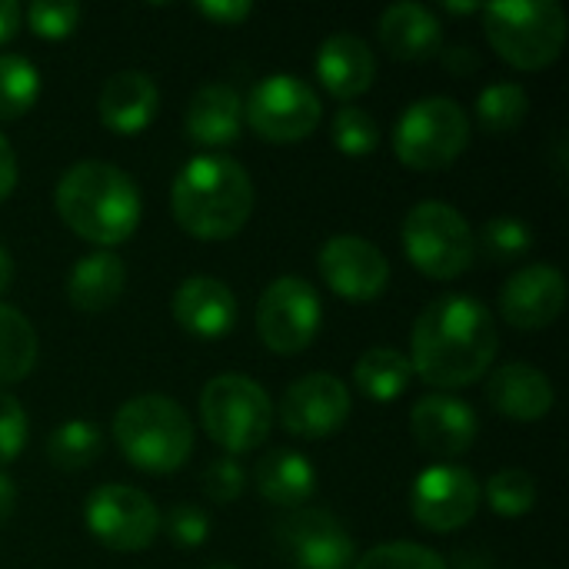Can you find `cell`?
I'll return each instance as SVG.
<instances>
[{"label": "cell", "instance_id": "obj_1", "mask_svg": "<svg viewBox=\"0 0 569 569\" xmlns=\"http://www.w3.org/2000/svg\"><path fill=\"white\" fill-rule=\"evenodd\" d=\"M497 360V323L470 293H443L423 307L410 337V367L437 390L477 383Z\"/></svg>", "mask_w": 569, "mask_h": 569}, {"label": "cell", "instance_id": "obj_2", "mask_svg": "<svg viewBox=\"0 0 569 569\" xmlns=\"http://www.w3.org/2000/svg\"><path fill=\"white\" fill-rule=\"evenodd\" d=\"M60 220L93 247H120L130 240L143 217V200L130 173L107 160L73 163L53 193Z\"/></svg>", "mask_w": 569, "mask_h": 569}, {"label": "cell", "instance_id": "obj_3", "mask_svg": "<svg viewBox=\"0 0 569 569\" xmlns=\"http://www.w3.org/2000/svg\"><path fill=\"white\" fill-rule=\"evenodd\" d=\"M170 210L190 237L207 243L230 240L253 213V180L237 160L223 153H200L177 173L170 187Z\"/></svg>", "mask_w": 569, "mask_h": 569}, {"label": "cell", "instance_id": "obj_4", "mask_svg": "<svg viewBox=\"0 0 569 569\" xmlns=\"http://www.w3.org/2000/svg\"><path fill=\"white\" fill-rule=\"evenodd\" d=\"M113 440L130 467L143 473H173L193 453V423L177 400L140 393L113 413Z\"/></svg>", "mask_w": 569, "mask_h": 569}, {"label": "cell", "instance_id": "obj_5", "mask_svg": "<svg viewBox=\"0 0 569 569\" xmlns=\"http://www.w3.org/2000/svg\"><path fill=\"white\" fill-rule=\"evenodd\" d=\"M483 30L490 47L517 70H543L560 60L567 43V13L557 0L487 3Z\"/></svg>", "mask_w": 569, "mask_h": 569}, {"label": "cell", "instance_id": "obj_6", "mask_svg": "<svg viewBox=\"0 0 569 569\" xmlns=\"http://www.w3.org/2000/svg\"><path fill=\"white\" fill-rule=\"evenodd\" d=\"M200 423L230 457L250 453L263 447L273 430V400L257 380L243 373H220L200 393Z\"/></svg>", "mask_w": 569, "mask_h": 569}, {"label": "cell", "instance_id": "obj_7", "mask_svg": "<svg viewBox=\"0 0 569 569\" xmlns=\"http://www.w3.org/2000/svg\"><path fill=\"white\" fill-rule=\"evenodd\" d=\"M400 240L407 260L430 280H457L477 260V237L467 217L443 200L417 203L403 220Z\"/></svg>", "mask_w": 569, "mask_h": 569}, {"label": "cell", "instance_id": "obj_8", "mask_svg": "<svg viewBox=\"0 0 569 569\" xmlns=\"http://www.w3.org/2000/svg\"><path fill=\"white\" fill-rule=\"evenodd\" d=\"M470 143V117L453 97H423L410 103L393 127V153L403 167L433 173L457 163Z\"/></svg>", "mask_w": 569, "mask_h": 569}, {"label": "cell", "instance_id": "obj_9", "mask_svg": "<svg viewBox=\"0 0 569 569\" xmlns=\"http://www.w3.org/2000/svg\"><path fill=\"white\" fill-rule=\"evenodd\" d=\"M323 120V103L317 90L293 73H270L253 83L243 100V123L267 143L307 140Z\"/></svg>", "mask_w": 569, "mask_h": 569}, {"label": "cell", "instance_id": "obj_10", "mask_svg": "<svg viewBox=\"0 0 569 569\" xmlns=\"http://www.w3.org/2000/svg\"><path fill=\"white\" fill-rule=\"evenodd\" d=\"M323 307L317 290L300 277H277L257 303V330L267 350L280 357L303 353L320 333Z\"/></svg>", "mask_w": 569, "mask_h": 569}, {"label": "cell", "instance_id": "obj_11", "mask_svg": "<svg viewBox=\"0 0 569 569\" xmlns=\"http://www.w3.org/2000/svg\"><path fill=\"white\" fill-rule=\"evenodd\" d=\"M83 523L93 533V540H100L107 550L140 553L160 533V510L137 487L103 483L87 497Z\"/></svg>", "mask_w": 569, "mask_h": 569}, {"label": "cell", "instance_id": "obj_12", "mask_svg": "<svg viewBox=\"0 0 569 569\" xmlns=\"http://www.w3.org/2000/svg\"><path fill=\"white\" fill-rule=\"evenodd\" d=\"M480 480L460 463L427 467L410 487V513L433 533H453L467 527L480 510Z\"/></svg>", "mask_w": 569, "mask_h": 569}, {"label": "cell", "instance_id": "obj_13", "mask_svg": "<svg viewBox=\"0 0 569 569\" xmlns=\"http://www.w3.org/2000/svg\"><path fill=\"white\" fill-rule=\"evenodd\" d=\"M323 283L347 303H373L390 283V263L377 243L357 233L330 237L317 253Z\"/></svg>", "mask_w": 569, "mask_h": 569}, {"label": "cell", "instance_id": "obj_14", "mask_svg": "<svg viewBox=\"0 0 569 569\" xmlns=\"http://www.w3.org/2000/svg\"><path fill=\"white\" fill-rule=\"evenodd\" d=\"M277 547L293 569H350L357 563L350 530L327 510H290L277 527Z\"/></svg>", "mask_w": 569, "mask_h": 569}, {"label": "cell", "instance_id": "obj_15", "mask_svg": "<svg viewBox=\"0 0 569 569\" xmlns=\"http://www.w3.org/2000/svg\"><path fill=\"white\" fill-rule=\"evenodd\" d=\"M350 387L333 373H307L280 397V427L290 437L327 440L350 420Z\"/></svg>", "mask_w": 569, "mask_h": 569}, {"label": "cell", "instance_id": "obj_16", "mask_svg": "<svg viewBox=\"0 0 569 569\" xmlns=\"http://www.w3.org/2000/svg\"><path fill=\"white\" fill-rule=\"evenodd\" d=\"M567 307V277L553 263H530L517 270L500 290V313L517 330H547Z\"/></svg>", "mask_w": 569, "mask_h": 569}, {"label": "cell", "instance_id": "obj_17", "mask_svg": "<svg viewBox=\"0 0 569 569\" xmlns=\"http://www.w3.org/2000/svg\"><path fill=\"white\" fill-rule=\"evenodd\" d=\"M410 430L420 450L440 460H453L467 453L477 440L480 420L470 403L450 393H433L413 403L410 410Z\"/></svg>", "mask_w": 569, "mask_h": 569}, {"label": "cell", "instance_id": "obj_18", "mask_svg": "<svg viewBox=\"0 0 569 569\" xmlns=\"http://www.w3.org/2000/svg\"><path fill=\"white\" fill-rule=\"evenodd\" d=\"M173 320L180 330L200 340H220L237 327V297L223 280L213 277H190L177 287L170 300Z\"/></svg>", "mask_w": 569, "mask_h": 569}, {"label": "cell", "instance_id": "obj_19", "mask_svg": "<svg viewBox=\"0 0 569 569\" xmlns=\"http://www.w3.org/2000/svg\"><path fill=\"white\" fill-rule=\"evenodd\" d=\"M553 383L533 363H503L490 373L487 403L507 420L537 423L553 410Z\"/></svg>", "mask_w": 569, "mask_h": 569}, {"label": "cell", "instance_id": "obj_20", "mask_svg": "<svg viewBox=\"0 0 569 569\" xmlns=\"http://www.w3.org/2000/svg\"><path fill=\"white\" fill-rule=\"evenodd\" d=\"M317 80L337 100L367 93L377 80V57L357 33H333L317 50Z\"/></svg>", "mask_w": 569, "mask_h": 569}, {"label": "cell", "instance_id": "obj_21", "mask_svg": "<svg viewBox=\"0 0 569 569\" xmlns=\"http://www.w3.org/2000/svg\"><path fill=\"white\" fill-rule=\"evenodd\" d=\"M157 107H160V90L140 70L113 73L97 97V113H100L103 127L120 133V137L143 133L153 123Z\"/></svg>", "mask_w": 569, "mask_h": 569}, {"label": "cell", "instance_id": "obj_22", "mask_svg": "<svg viewBox=\"0 0 569 569\" xmlns=\"http://www.w3.org/2000/svg\"><path fill=\"white\" fill-rule=\"evenodd\" d=\"M377 37L393 60L423 63L443 50V27L423 3H393L377 20Z\"/></svg>", "mask_w": 569, "mask_h": 569}, {"label": "cell", "instance_id": "obj_23", "mask_svg": "<svg viewBox=\"0 0 569 569\" xmlns=\"http://www.w3.org/2000/svg\"><path fill=\"white\" fill-rule=\"evenodd\" d=\"M183 127L197 147H230L243 130V97L230 83H203L190 97Z\"/></svg>", "mask_w": 569, "mask_h": 569}, {"label": "cell", "instance_id": "obj_24", "mask_svg": "<svg viewBox=\"0 0 569 569\" xmlns=\"http://www.w3.org/2000/svg\"><path fill=\"white\" fill-rule=\"evenodd\" d=\"M253 483L267 503L283 510H300L317 493V470L297 450H270L257 460Z\"/></svg>", "mask_w": 569, "mask_h": 569}, {"label": "cell", "instance_id": "obj_25", "mask_svg": "<svg viewBox=\"0 0 569 569\" xmlns=\"http://www.w3.org/2000/svg\"><path fill=\"white\" fill-rule=\"evenodd\" d=\"M123 287H127L123 260L110 250H97L73 263L67 277V300L80 313H103L123 297Z\"/></svg>", "mask_w": 569, "mask_h": 569}, {"label": "cell", "instance_id": "obj_26", "mask_svg": "<svg viewBox=\"0 0 569 569\" xmlns=\"http://www.w3.org/2000/svg\"><path fill=\"white\" fill-rule=\"evenodd\" d=\"M353 380L367 400L393 403L410 390L413 367H410V357L393 347H370L367 353H360V360L353 367Z\"/></svg>", "mask_w": 569, "mask_h": 569}, {"label": "cell", "instance_id": "obj_27", "mask_svg": "<svg viewBox=\"0 0 569 569\" xmlns=\"http://www.w3.org/2000/svg\"><path fill=\"white\" fill-rule=\"evenodd\" d=\"M33 367H37V330L17 307L0 303V387L27 380Z\"/></svg>", "mask_w": 569, "mask_h": 569}, {"label": "cell", "instance_id": "obj_28", "mask_svg": "<svg viewBox=\"0 0 569 569\" xmlns=\"http://www.w3.org/2000/svg\"><path fill=\"white\" fill-rule=\"evenodd\" d=\"M100 453H103V437H100L97 423H90V420H67L47 437V460L67 473H77V470L97 463Z\"/></svg>", "mask_w": 569, "mask_h": 569}, {"label": "cell", "instance_id": "obj_29", "mask_svg": "<svg viewBox=\"0 0 569 569\" xmlns=\"http://www.w3.org/2000/svg\"><path fill=\"white\" fill-rule=\"evenodd\" d=\"M527 113H530V97L520 83H510V80L490 83L477 97V120L493 137H507L517 127H523Z\"/></svg>", "mask_w": 569, "mask_h": 569}, {"label": "cell", "instance_id": "obj_30", "mask_svg": "<svg viewBox=\"0 0 569 569\" xmlns=\"http://www.w3.org/2000/svg\"><path fill=\"white\" fill-rule=\"evenodd\" d=\"M40 97V70L17 53H0V120H20Z\"/></svg>", "mask_w": 569, "mask_h": 569}, {"label": "cell", "instance_id": "obj_31", "mask_svg": "<svg viewBox=\"0 0 569 569\" xmlns=\"http://www.w3.org/2000/svg\"><path fill=\"white\" fill-rule=\"evenodd\" d=\"M487 503L497 517H507V520H517V517H527L533 507H537V480L533 473L527 470H517V467H507V470H497L487 483Z\"/></svg>", "mask_w": 569, "mask_h": 569}, {"label": "cell", "instance_id": "obj_32", "mask_svg": "<svg viewBox=\"0 0 569 569\" xmlns=\"http://www.w3.org/2000/svg\"><path fill=\"white\" fill-rule=\"evenodd\" d=\"M330 137L343 157H370L380 147V127L363 107H340Z\"/></svg>", "mask_w": 569, "mask_h": 569}, {"label": "cell", "instance_id": "obj_33", "mask_svg": "<svg viewBox=\"0 0 569 569\" xmlns=\"http://www.w3.org/2000/svg\"><path fill=\"white\" fill-rule=\"evenodd\" d=\"M477 243L483 247V253L493 263H513V260H520L533 247V233L517 217H493V220L483 223Z\"/></svg>", "mask_w": 569, "mask_h": 569}, {"label": "cell", "instance_id": "obj_34", "mask_svg": "<svg viewBox=\"0 0 569 569\" xmlns=\"http://www.w3.org/2000/svg\"><path fill=\"white\" fill-rule=\"evenodd\" d=\"M353 569H450L447 560L423 547V543H407V540H397V543H380L373 550H367Z\"/></svg>", "mask_w": 569, "mask_h": 569}, {"label": "cell", "instance_id": "obj_35", "mask_svg": "<svg viewBox=\"0 0 569 569\" xmlns=\"http://www.w3.org/2000/svg\"><path fill=\"white\" fill-rule=\"evenodd\" d=\"M23 20H27L33 37L63 40L80 23V3H70V0H33L23 10Z\"/></svg>", "mask_w": 569, "mask_h": 569}, {"label": "cell", "instance_id": "obj_36", "mask_svg": "<svg viewBox=\"0 0 569 569\" xmlns=\"http://www.w3.org/2000/svg\"><path fill=\"white\" fill-rule=\"evenodd\" d=\"M160 527L167 530V537L177 543V547H203L207 537H210V517L207 510L193 507V503H177L163 520Z\"/></svg>", "mask_w": 569, "mask_h": 569}, {"label": "cell", "instance_id": "obj_37", "mask_svg": "<svg viewBox=\"0 0 569 569\" xmlns=\"http://www.w3.org/2000/svg\"><path fill=\"white\" fill-rule=\"evenodd\" d=\"M27 427L30 423H27L23 407L10 393L0 390V467L13 463L23 453V447H27Z\"/></svg>", "mask_w": 569, "mask_h": 569}, {"label": "cell", "instance_id": "obj_38", "mask_svg": "<svg viewBox=\"0 0 569 569\" xmlns=\"http://www.w3.org/2000/svg\"><path fill=\"white\" fill-rule=\"evenodd\" d=\"M247 487V473L233 457H217L207 470H203V493L213 503H233Z\"/></svg>", "mask_w": 569, "mask_h": 569}, {"label": "cell", "instance_id": "obj_39", "mask_svg": "<svg viewBox=\"0 0 569 569\" xmlns=\"http://www.w3.org/2000/svg\"><path fill=\"white\" fill-rule=\"evenodd\" d=\"M193 10L217 27H237L253 13V7L243 0H203V3H193Z\"/></svg>", "mask_w": 569, "mask_h": 569}, {"label": "cell", "instance_id": "obj_40", "mask_svg": "<svg viewBox=\"0 0 569 569\" xmlns=\"http://www.w3.org/2000/svg\"><path fill=\"white\" fill-rule=\"evenodd\" d=\"M13 187H17V153L10 140L0 133V203L13 193Z\"/></svg>", "mask_w": 569, "mask_h": 569}, {"label": "cell", "instance_id": "obj_41", "mask_svg": "<svg viewBox=\"0 0 569 569\" xmlns=\"http://www.w3.org/2000/svg\"><path fill=\"white\" fill-rule=\"evenodd\" d=\"M443 63H447V70H453V73H473V70L480 67L473 47H453V50H447V53H443Z\"/></svg>", "mask_w": 569, "mask_h": 569}, {"label": "cell", "instance_id": "obj_42", "mask_svg": "<svg viewBox=\"0 0 569 569\" xmlns=\"http://www.w3.org/2000/svg\"><path fill=\"white\" fill-rule=\"evenodd\" d=\"M20 20H23V10L13 0H0V47L17 37Z\"/></svg>", "mask_w": 569, "mask_h": 569}, {"label": "cell", "instance_id": "obj_43", "mask_svg": "<svg viewBox=\"0 0 569 569\" xmlns=\"http://www.w3.org/2000/svg\"><path fill=\"white\" fill-rule=\"evenodd\" d=\"M13 507H17V487L7 473H0V527L13 517Z\"/></svg>", "mask_w": 569, "mask_h": 569}, {"label": "cell", "instance_id": "obj_44", "mask_svg": "<svg viewBox=\"0 0 569 569\" xmlns=\"http://www.w3.org/2000/svg\"><path fill=\"white\" fill-rule=\"evenodd\" d=\"M10 283H13V257L0 247V293H7Z\"/></svg>", "mask_w": 569, "mask_h": 569}, {"label": "cell", "instance_id": "obj_45", "mask_svg": "<svg viewBox=\"0 0 569 569\" xmlns=\"http://www.w3.org/2000/svg\"><path fill=\"white\" fill-rule=\"evenodd\" d=\"M443 10H450V13H480L483 7L480 3H443Z\"/></svg>", "mask_w": 569, "mask_h": 569}, {"label": "cell", "instance_id": "obj_46", "mask_svg": "<svg viewBox=\"0 0 569 569\" xmlns=\"http://www.w3.org/2000/svg\"><path fill=\"white\" fill-rule=\"evenodd\" d=\"M203 569H237V567H230V563H210V567H203Z\"/></svg>", "mask_w": 569, "mask_h": 569}]
</instances>
